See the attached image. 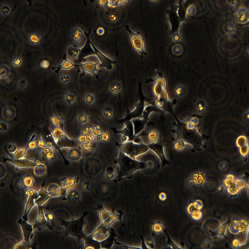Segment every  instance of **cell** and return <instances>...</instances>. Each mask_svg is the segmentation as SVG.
I'll use <instances>...</instances> for the list:
<instances>
[{
	"mask_svg": "<svg viewBox=\"0 0 249 249\" xmlns=\"http://www.w3.org/2000/svg\"><path fill=\"white\" fill-rule=\"evenodd\" d=\"M229 174L224 179V185L228 194L231 197H235L238 195L241 189L245 187L246 182L242 179L236 178L234 175Z\"/></svg>",
	"mask_w": 249,
	"mask_h": 249,
	"instance_id": "obj_1",
	"label": "cell"
},
{
	"mask_svg": "<svg viewBox=\"0 0 249 249\" xmlns=\"http://www.w3.org/2000/svg\"><path fill=\"white\" fill-rule=\"evenodd\" d=\"M230 232L238 236H246L249 229V222L243 217L237 216L234 218L228 227Z\"/></svg>",
	"mask_w": 249,
	"mask_h": 249,
	"instance_id": "obj_2",
	"label": "cell"
},
{
	"mask_svg": "<svg viewBox=\"0 0 249 249\" xmlns=\"http://www.w3.org/2000/svg\"><path fill=\"white\" fill-rule=\"evenodd\" d=\"M203 205L202 202L198 200H191L186 205L185 209L187 214L193 220H200L203 216Z\"/></svg>",
	"mask_w": 249,
	"mask_h": 249,
	"instance_id": "obj_3",
	"label": "cell"
},
{
	"mask_svg": "<svg viewBox=\"0 0 249 249\" xmlns=\"http://www.w3.org/2000/svg\"><path fill=\"white\" fill-rule=\"evenodd\" d=\"M205 180L204 175L202 172L197 171L192 173L187 182V187L191 189L201 186Z\"/></svg>",
	"mask_w": 249,
	"mask_h": 249,
	"instance_id": "obj_4",
	"label": "cell"
},
{
	"mask_svg": "<svg viewBox=\"0 0 249 249\" xmlns=\"http://www.w3.org/2000/svg\"><path fill=\"white\" fill-rule=\"evenodd\" d=\"M235 20L239 23L244 24L249 20V9L246 7H241L237 9L234 13Z\"/></svg>",
	"mask_w": 249,
	"mask_h": 249,
	"instance_id": "obj_5",
	"label": "cell"
},
{
	"mask_svg": "<svg viewBox=\"0 0 249 249\" xmlns=\"http://www.w3.org/2000/svg\"><path fill=\"white\" fill-rule=\"evenodd\" d=\"M36 184V180L33 176L30 174H27L21 177L18 182V185L21 188L26 189L33 188Z\"/></svg>",
	"mask_w": 249,
	"mask_h": 249,
	"instance_id": "obj_6",
	"label": "cell"
},
{
	"mask_svg": "<svg viewBox=\"0 0 249 249\" xmlns=\"http://www.w3.org/2000/svg\"><path fill=\"white\" fill-rule=\"evenodd\" d=\"M39 152V155L38 159L42 163L53 160L55 156L54 147L49 148L45 147Z\"/></svg>",
	"mask_w": 249,
	"mask_h": 249,
	"instance_id": "obj_7",
	"label": "cell"
},
{
	"mask_svg": "<svg viewBox=\"0 0 249 249\" xmlns=\"http://www.w3.org/2000/svg\"><path fill=\"white\" fill-rule=\"evenodd\" d=\"M50 133L54 142L56 144L65 139L69 141L72 140L67 135L63 129L60 127H53Z\"/></svg>",
	"mask_w": 249,
	"mask_h": 249,
	"instance_id": "obj_8",
	"label": "cell"
},
{
	"mask_svg": "<svg viewBox=\"0 0 249 249\" xmlns=\"http://www.w3.org/2000/svg\"><path fill=\"white\" fill-rule=\"evenodd\" d=\"M27 40L30 44L35 45L40 43L42 38L39 33L36 32H33L28 34L27 36Z\"/></svg>",
	"mask_w": 249,
	"mask_h": 249,
	"instance_id": "obj_9",
	"label": "cell"
},
{
	"mask_svg": "<svg viewBox=\"0 0 249 249\" xmlns=\"http://www.w3.org/2000/svg\"><path fill=\"white\" fill-rule=\"evenodd\" d=\"M75 120L78 124L84 126L89 123L90 119V116L88 114L84 112H81L77 115Z\"/></svg>",
	"mask_w": 249,
	"mask_h": 249,
	"instance_id": "obj_10",
	"label": "cell"
},
{
	"mask_svg": "<svg viewBox=\"0 0 249 249\" xmlns=\"http://www.w3.org/2000/svg\"><path fill=\"white\" fill-rule=\"evenodd\" d=\"M158 132L154 129H151L148 131L146 135L147 140L151 143H154L157 142L159 138Z\"/></svg>",
	"mask_w": 249,
	"mask_h": 249,
	"instance_id": "obj_11",
	"label": "cell"
},
{
	"mask_svg": "<svg viewBox=\"0 0 249 249\" xmlns=\"http://www.w3.org/2000/svg\"><path fill=\"white\" fill-rule=\"evenodd\" d=\"M51 124L53 127H60L63 122V117L58 114H53L50 117L49 119Z\"/></svg>",
	"mask_w": 249,
	"mask_h": 249,
	"instance_id": "obj_12",
	"label": "cell"
},
{
	"mask_svg": "<svg viewBox=\"0 0 249 249\" xmlns=\"http://www.w3.org/2000/svg\"><path fill=\"white\" fill-rule=\"evenodd\" d=\"M38 139L35 134L32 136L26 147L27 150L32 152L37 151V143Z\"/></svg>",
	"mask_w": 249,
	"mask_h": 249,
	"instance_id": "obj_13",
	"label": "cell"
},
{
	"mask_svg": "<svg viewBox=\"0 0 249 249\" xmlns=\"http://www.w3.org/2000/svg\"><path fill=\"white\" fill-rule=\"evenodd\" d=\"M27 151V147H22L18 148L16 151L11 155L13 159L18 160L24 158Z\"/></svg>",
	"mask_w": 249,
	"mask_h": 249,
	"instance_id": "obj_14",
	"label": "cell"
},
{
	"mask_svg": "<svg viewBox=\"0 0 249 249\" xmlns=\"http://www.w3.org/2000/svg\"><path fill=\"white\" fill-rule=\"evenodd\" d=\"M2 115L4 118L7 119H12L15 115L14 109L11 107L4 108L2 111Z\"/></svg>",
	"mask_w": 249,
	"mask_h": 249,
	"instance_id": "obj_15",
	"label": "cell"
},
{
	"mask_svg": "<svg viewBox=\"0 0 249 249\" xmlns=\"http://www.w3.org/2000/svg\"><path fill=\"white\" fill-rule=\"evenodd\" d=\"M96 98L95 95L91 93H88L84 95L83 97L84 103L88 106H91L95 103Z\"/></svg>",
	"mask_w": 249,
	"mask_h": 249,
	"instance_id": "obj_16",
	"label": "cell"
},
{
	"mask_svg": "<svg viewBox=\"0 0 249 249\" xmlns=\"http://www.w3.org/2000/svg\"><path fill=\"white\" fill-rule=\"evenodd\" d=\"M63 98L65 102L67 104L72 105L76 102L77 97L74 94L71 92H68L64 95Z\"/></svg>",
	"mask_w": 249,
	"mask_h": 249,
	"instance_id": "obj_17",
	"label": "cell"
},
{
	"mask_svg": "<svg viewBox=\"0 0 249 249\" xmlns=\"http://www.w3.org/2000/svg\"><path fill=\"white\" fill-rule=\"evenodd\" d=\"M187 145L184 140H180L177 141L173 144V148L175 151H180L184 150L187 147Z\"/></svg>",
	"mask_w": 249,
	"mask_h": 249,
	"instance_id": "obj_18",
	"label": "cell"
},
{
	"mask_svg": "<svg viewBox=\"0 0 249 249\" xmlns=\"http://www.w3.org/2000/svg\"><path fill=\"white\" fill-rule=\"evenodd\" d=\"M101 114L103 117L108 120L112 119L114 115L112 109L108 107L104 108L101 111Z\"/></svg>",
	"mask_w": 249,
	"mask_h": 249,
	"instance_id": "obj_19",
	"label": "cell"
},
{
	"mask_svg": "<svg viewBox=\"0 0 249 249\" xmlns=\"http://www.w3.org/2000/svg\"><path fill=\"white\" fill-rule=\"evenodd\" d=\"M152 228L153 231L156 234H159L163 231L164 227L161 222L157 221L153 224Z\"/></svg>",
	"mask_w": 249,
	"mask_h": 249,
	"instance_id": "obj_20",
	"label": "cell"
},
{
	"mask_svg": "<svg viewBox=\"0 0 249 249\" xmlns=\"http://www.w3.org/2000/svg\"><path fill=\"white\" fill-rule=\"evenodd\" d=\"M103 132L101 126L99 124L92 126V134L96 139L99 138Z\"/></svg>",
	"mask_w": 249,
	"mask_h": 249,
	"instance_id": "obj_21",
	"label": "cell"
},
{
	"mask_svg": "<svg viewBox=\"0 0 249 249\" xmlns=\"http://www.w3.org/2000/svg\"><path fill=\"white\" fill-rule=\"evenodd\" d=\"M97 144V140L92 143L85 142L80 145L81 148L86 151H90L92 150Z\"/></svg>",
	"mask_w": 249,
	"mask_h": 249,
	"instance_id": "obj_22",
	"label": "cell"
},
{
	"mask_svg": "<svg viewBox=\"0 0 249 249\" xmlns=\"http://www.w3.org/2000/svg\"><path fill=\"white\" fill-rule=\"evenodd\" d=\"M11 9L9 5L7 4H3L0 6V14L3 16L7 15L11 12Z\"/></svg>",
	"mask_w": 249,
	"mask_h": 249,
	"instance_id": "obj_23",
	"label": "cell"
},
{
	"mask_svg": "<svg viewBox=\"0 0 249 249\" xmlns=\"http://www.w3.org/2000/svg\"><path fill=\"white\" fill-rule=\"evenodd\" d=\"M186 92V89L184 86L182 85H179L176 87L174 90L175 94L178 96H182L184 95Z\"/></svg>",
	"mask_w": 249,
	"mask_h": 249,
	"instance_id": "obj_24",
	"label": "cell"
},
{
	"mask_svg": "<svg viewBox=\"0 0 249 249\" xmlns=\"http://www.w3.org/2000/svg\"><path fill=\"white\" fill-rule=\"evenodd\" d=\"M110 88L112 92L113 93H116L120 91L121 86L118 82H115L111 84Z\"/></svg>",
	"mask_w": 249,
	"mask_h": 249,
	"instance_id": "obj_25",
	"label": "cell"
},
{
	"mask_svg": "<svg viewBox=\"0 0 249 249\" xmlns=\"http://www.w3.org/2000/svg\"><path fill=\"white\" fill-rule=\"evenodd\" d=\"M73 39L76 40L80 39L83 36V32L80 29H76L73 32Z\"/></svg>",
	"mask_w": 249,
	"mask_h": 249,
	"instance_id": "obj_26",
	"label": "cell"
},
{
	"mask_svg": "<svg viewBox=\"0 0 249 249\" xmlns=\"http://www.w3.org/2000/svg\"><path fill=\"white\" fill-rule=\"evenodd\" d=\"M99 139L101 142H106L110 140V135L108 132H103Z\"/></svg>",
	"mask_w": 249,
	"mask_h": 249,
	"instance_id": "obj_27",
	"label": "cell"
},
{
	"mask_svg": "<svg viewBox=\"0 0 249 249\" xmlns=\"http://www.w3.org/2000/svg\"><path fill=\"white\" fill-rule=\"evenodd\" d=\"M243 244L242 241L238 238H236L234 239L231 241V245L233 248L237 249L240 247Z\"/></svg>",
	"mask_w": 249,
	"mask_h": 249,
	"instance_id": "obj_28",
	"label": "cell"
},
{
	"mask_svg": "<svg viewBox=\"0 0 249 249\" xmlns=\"http://www.w3.org/2000/svg\"><path fill=\"white\" fill-rule=\"evenodd\" d=\"M9 129V126L6 122L1 121L0 122V132L2 133L6 132Z\"/></svg>",
	"mask_w": 249,
	"mask_h": 249,
	"instance_id": "obj_29",
	"label": "cell"
},
{
	"mask_svg": "<svg viewBox=\"0 0 249 249\" xmlns=\"http://www.w3.org/2000/svg\"><path fill=\"white\" fill-rule=\"evenodd\" d=\"M92 127L89 126L85 127L81 130L80 134L86 136L91 134Z\"/></svg>",
	"mask_w": 249,
	"mask_h": 249,
	"instance_id": "obj_30",
	"label": "cell"
},
{
	"mask_svg": "<svg viewBox=\"0 0 249 249\" xmlns=\"http://www.w3.org/2000/svg\"><path fill=\"white\" fill-rule=\"evenodd\" d=\"M46 142L42 138H38L37 143V151L39 152L46 146Z\"/></svg>",
	"mask_w": 249,
	"mask_h": 249,
	"instance_id": "obj_31",
	"label": "cell"
},
{
	"mask_svg": "<svg viewBox=\"0 0 249 249\" xmlns=\"http://www.w3.org/2000/svg\"><path fill=\"white\" fill-rule=\"evenodd\" d=\"M7 148L8 151L11 155L14 153L18 149L17 145L13 143H10L8 144Z\"/></svg>",
	"mask_w": 249,
	"mask_h": 249,
	"instance_id": "obj_32",
	"label": "cell"
},
{
	"mask_svg": "<svg viewBox=\"0 0 249 249\" xmlns=\"http://www.w3.org/2000/svg\"><path fill=\"white\" fill-rule=\"evenodd\" d=\"M213 245L212 243L210 241L205 240L202 243L201 247L203 249H211L213 247Z\"/></svg>",
	"mask_w": 249,
	"mask_h": 249,
	"instance_id": "obj_33",
	"label": "cell"
},
{
	"mask_svg": "<svg viewBox=\"0 0 249 249\" xmlns=\"http://www.w3.org/2000/svg\"><path fill=\"white\" fill-rule=\"evenodd\" d=\"M60 82L63 84L68 83L70 80V77L68 75L63 74L60 75Z\"/></svg>",
	"mask_w": 249,
	"mask_h": 249,
	"instance_id": "obj_34",
	"label": "cell"
},
{
	"mask_svg": "<svg viewBox=\"0 0 249 249\" xmlns=\"http://www.w3.org/2000/svg\"><path fill=\"white\" fill-rule=\"evenodd\" d=\"M86 136L80 134L78 136L76 139V141L77 143L81 145L86 141Z\"/></svg>",
	"mask_w": 249,
	"mask_h": 249,
	"instance_id": "obj_35",
	"label": "cell"
},
{
	"mask_svg": "<svg viewBox=\"0 0 249 249\" xmlns=\"http://www.w3.org/2000/svg\"><path fill=\"white\" fill-rule=\"evenodd\" d=\"M96 140V138L92 133L86 136V142H87L92 143Z\"/></svg>",
	"mask_w": 249,
	"mask_h": 249,
	"instance_id": "obj_36",
	"label": "cell"
},
{
	"mask_svg": "<svg viewBox=\"0 0 249 249\" xmlns=\"http://www.w3.org/2000/svg\"><path fill=\"white\" fill-rule=\"evenodd\" d=\"M227 1L229 5L233 7L236 6L239 2L238 0H228Z\"/></svg>",
	"mask_w": 249,
	"mask_h": 249,
	"instance_id": "obj_37",
	"label": "cell"
},
{
	"mask_svg": "<svg viewBox=\"0 0 249 249\" xmlns=\"http://www.w3.org/2000/svg\"><path fill=\"white\" fill-rule=\"evenodd\" d=\"M41 66L43 68H46L49 65L48 62L46 61H43L41 63Z\"/></svg>",
	"mask_w": 249,
	"mask_h": 249,
	"instance_id": "obj_38",
	"label": "cell"
},
{
	"mask_svg": "<svg viewBox=\"0 0 249 249\" xmlns=\"http://www.w3.org/2000/svg\"><path fill=\"white\" fill-rule=\"evenodd\" d=\"M45 147L49 148H53L54 147L52 142L50 141L46 142Z\"/></svg>",
	"mask_w": 249,
	"mask_h": 249,
	"instance_id": "obj_39",
	"label": "cell"
},
{
	"mask_svg": "<svg viewBox=\"0 0 249 249\" xmlns=\"http://www.w3.org/2000/svg\"><path fill=\"white\" fill-rule=\"evenodd\" d=\"M159 197L161 200H164L166 198V194L163 193H162L160 194L159 196Z\"/></svg>",
	"mask_w": 249,
	"mask_h": 249,
	"instance_id": "obj_40",
	"label": "cell"
},
{
	"mask_svg": "<svg viewBox=\"0 0 249 249\" xmlns=\"http://www.w3.org/2000/svg\"><path fill=\"white\" fill-rule=\"evenodd\" d=\"M26 84V82L25 81L22 80L20 81L19 83V86L21 87H24Z\"/></svg>",
	"mask_w": 249,
	"mask_h": 249,
	"instance_id": "obj_41",
	"label": "cell"
}]
</instances>
